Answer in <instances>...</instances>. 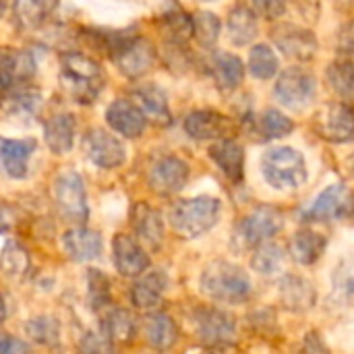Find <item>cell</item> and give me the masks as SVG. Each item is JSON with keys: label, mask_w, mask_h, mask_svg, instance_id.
I'll return each mask as SVG.
<instances>
[{"label": "cell", "mask_w": 354, "mask_h": 354, "mask_svg": "<svg viewBox=\"0 0 354 354\" xmlns=\"http://www.w3.org/2000/svg\"><path fill=\"white\" fill-rule=\"evenodd\" d=\"M60 85L71 100L87 106L100 97L106 85V75L104 68L87 54L66 52L60 56Z\"/></svg>", "instance_id": "cell-1"}, {"label": "cell", "mask_w": 354, "mask_h": 354, "mask_svg": "<svg viewBox=\"0 0 354 354\" xmlns=\"http://www.w3.org/2000/svg\"><path fill=\"white\" fill-rule=\"evenodd\" d=\"M201 292L222 305H241L251 297V278L230 261H212L199 278Z\"/></svg>", "instance_id": "cell-2"}, {"label": "cell", "mask_w": 354, "mask_h": 354, "mask_svg": "<svg viewBox=\"0 0 354 354\" xmlns=\"http://www.w3.org/2000/svg\"><path fill=\"white\" fill-rule=\"evenodd\" d=\"M261 174L276 191H297L309 178L305 156L288 145L272 147L261 158Z\"/></svg>", "instance_id": "cell-3"}, {"label": "cell", "mask_w": 354, "mask_h": 354, "mask_svg": "<svg viewBox=\"0 0 354 354\" xmlns=\"http://www.w3.org/2000/svg\"><path fill=\"white\" fill-rule=\"evenodd\" d=\"M222 216V203L216 197L199 195L176 201L170 209V226L183 239H197L209 232Z\"/></svg>", "instance_id": "cell-4"}, {"label": "cell", "mask_w": 354, "mask_h": 354, "mask_svg": "<svg viewBox=\"0 0 354 354\" xmlns=\"http://www.w3.org/2000/svg\"><path fill=\"white\" fill-rule=\"evenodd\" d=\"M284 228V216L278 207L259 205L251 209L234 230V245L239 249H253L276 236Z\"/></svg>", "instance_id": "cell-5"}, {"label": "cell", "mask_w": 354, "mask_h": 354, "mask_svg": "<svg viewBox=\"0 0 354 354\" xmlns=\"http://www.w3.org/2000/svg\"><path fill=\"white\" fill-rule=\"evenodd\" d=\"M110 58L127 79L135 81L145 73H149V68L153 66L156 48L147 37L127 31L124 37L114 48V52L110 54Z\"/></svg>", "instance_id": "cell-6"}, {"label": "cell", "mask_w": 354, "mask_h": 354, "mask_svg": "<svg viewBox=\"0 0 354 354\" xmlns=\"http://www.w3.org/2000/svg\"><path fill=\"white\" fill-rule=\"evenodd\" d=\"M195 336L209 348L230 346L236 338V324L230 313L218 307H199L191 315Z\"/></svg>", "instance_id": "cell-7"}, {"label": "cell", "mask_w": 354, "mask_h": 354, "mask_svg": "<svg viewBox=\"0 0 354 354\" xmlns=\"http://www.w3.org/2000/svg\"><path fill=\"white\" fill-rule=\"evenodd\" d=\"M54 199L62 220L83 224L89 216L85 183L75 170H62L54 183Z\"/></svg>", "instance_id": "cell-8"}, {"label": "cell", "mask_w": 354, "mask_h": 354, "mask_svg": "<svg viewBox=\"0 0 354 354\" xmlns=\"http://www.w3.org/2000/svg\"><path fill=\"white\" fill-rule=\"evenodd\" d=\"M317 83L311 71L301 68V66H290L286 68L274 87L276 100L288 108V110H303L315 100Z\"/></svg>", "instance_id": "cell-9"}, {"label": "cell", "mask_w": 354, "mask_h": 354, "mask_svg": "<svg viewBox=\"0 0 354 354\" xmlns=\"http://www.w3.org/2000/svg\"><path fill=\"white\" fill-rule=\"evenodd\" d=\"M315 133L330 143H348L354 139V108L346 102H332L313 116Z\"/></svg>", "instance_id": "cell-10"}, {"label": "cell", "mask_w": 354, "mask_h": 354, "mask_svg": "<svg viewBox=\"0 0 354 354\" xmlns=\"http://www.w3.org/2000/svg\"><path fill=\"white\" fill-rule=\"evenodd\" d=\"M83 153L87 156V160L91 164H95L97 168H104V170L120 168L127 160L124 143L116 135H112L104 129L87 131V135L83 137Z\"/></svg>", "instance_id": "cell-11"}, {"label": "cell", "mask_w": 354, "mask_h": 354, "mask_svg": "<svg viewBox=\"0 0 354 354\" xmlns=\"http://www.w3.org/2000/svg\"><path fill=\"white\" fill-rule=\"evenodd\" d=\"M272 39L276 48L299 62H307L317 54V37L307 27L295 23H282L272 29Z\"/></svg>", "instance_id": "cell-12"}, {"label": "cell", "mask_w": 354, "mask_h": 354, "mask_svg": "<svg viewBox=\"0 0 354 354\" xmlns=\"http://www.w3.org/2000/svg\"><path fill=\"white\" fill-rule=\"evenodd\" d=\"M189 174H191V170L185 160H180L176 156H162L149 166L147 183L153 193L168 197V195L178 193L187 185Z\"/></svg>", "instance_id": "cell-13"}, {"label": "cell", "mask_w": 354, "mask_h": 354, "mask_svg": "<svg viewBox=\"0 0 354 354\" xmlns=\"http://www.w3.org/2000/svg\"><path fill=\"white\" fill-rule=\"evenodd\" d=\"M185 131L195 141H222L232 139L236 124L222 112L216 110H195L185 118Z\"/></svg>", "instance_id": "cell-14"}, {"label": "cell", "mask_w": 354, "mask_h": 354, "mask_svg": "<svg viewBox=\"0 0 354 354\" xmlns=\"http://www.w3.org/2000/svg\"><path fill=\"white\" fill-rule=\"evenodd\" d=\"M353 207V195L346 185H330L317 199L303 209L301 218L305 222H330L346 216Z\"/></svg>", "instance_id": "cell-15"}, {"label": "cell", "mask_w": 354, "mask_h": 354, "mask_svg": "<svg viewBox=\"0 0 354 354\" xmlns=\"http://www.w3.org/2000/svg\"><path fill=\"white\" fill-rule=\"evenodd\" d=\"M112 255L116 272L124 278H139L149 270V255L141 243L129 234H116L112 241Z\"/></svg>", "instance_id": "cell-16"}, {"label": "cell", "mask_w": 354, "mask_h": 354, "mask_svg": "<svg viewBox=\"0 0 354 354\" xmlns=\"http://www.w3.org/2000/svg\"><path fill=\"white\" fill-rule=\"evenodd\" d=\"M35 73V58L29 52H17L8 46L0 48V97L19 81H27Z\"/></svg>", "instance_id": "cell-17"}, {"label": "cell", "mask_w": 354, "mask_h": 354, "mask_svg": "<svg viewBox=\"0 0 354 354\" xmlns=\"http://www.w3.org/2000/svg\"><path fill=\"white\" fill-rule=\"evenodd\" d=\"M133 104L141 110L145 120H149L156 127H168L172 122L166 91L153 83L135 87L133 89Z\"/></svg>", "instance_id": "cell-18"}, {"label": "cell", "mask_w": 354, "mask_h": 354, "mask_svg": "<svg viewBox=\"0 0 354 354\" xmlns=\"http://www.w3.org/2000/svg\"><path fill=\"white\" fill-rule=\"evenodd\" d=\"M168 290V276L164 270H151V272H143L135 284L131 286V303L137 309H156L162 301L164 295Z\"/></svg>", "instance_id": "cell-19"}, {"label": "cell", "mask_w": 354, "mask_h": 354, "mask_svg": "<svg viewBox=\"0 0 354 354\" xmlns=\"http://www.w3.org/2000/svg\"><path fill=\"white\" fill-rule=\"evenodd\" d=\"M106 122L110 124L112 131H116L127 139L141 137L147 124L141 110L129 100H114L106 110Z\"/></svg>", "instance_id": "cell-20"}, {"label": "cell", "mask_w": 354, "mask_h": 354, "mask_svg": "<svg viewBox=\"0 0 354 354\" xmlns=\"http://www.w3.org/2000/svg\"><path fill=\"white\" fill-rule=\"evenodd\" d=\"M131 224L137 234V241L147 249H160L164 243V222L160 212L149 207L147 203H135L131 212Z\"/></svg>", "instance_id": "cell-21"}, {"label": "cell", "mask_w": 354, "mask_h": 354, "mask_svg": "<svg viewBox=\"0 0 354 354\" xmlns=\"http://www.w3.org/2000/svg\"><path fill=\"white\" fill-rule=\"evenodd\" d=\"M102 247L104 245H102L100 232L83 228V226L71 228V230H66L62 234V249H64V253L73 261H79V263L97 259L102 255Z\"/></svg>", "instance_id": "cell-22"}, {"label": "cell", "mask_w": 354, "mask_h": 354, "mask_svg": "<svg viewBox=\"0 0 354 354\" xmlns=\"http://www.w3.org/2000/svg\"><path fill=\"white\" fill-rule=\"evenodd\" d=\"M35 139H0V164L10 178H25L29 170V158L35 151Z\"/></svg>", "instance_id": "cell-23"}, {"label": "cell", "mask_w": 354, "mask_h": 354, "mask_svg": "<svg viewBox=\"0 0 354 354\" xmlns=\"http://www.w3.org/2000/svg\"><path fill=\"white\" fill-rule=\"evenodd\" d=\"M209 158L230 183H241L245 174V149L234 139L216 141L209 147Z\"/></svg>", "instance_id": "cell-24"}, {"label": "cell", "mask_w": 354, "mask_h": 354, "mask_svg": "<svg viewBox=\"0 0 354 354\" xmlns=\"http://www.w3.org/2000/svg\"><path fill=\"white\" fill-rule=\"evenodd\" d=\"M75 129H77V120L71 112L54 114L44 127V139L48 149L56 156L68 153L75 143Z\"/></svg>", "instance_id": "cell-25"}, {"label": "cell", "mask_w": 354, "mask_h": 354, "mask_svg": "<svg viewBox=\"0 0 354 354\" xmlns=\"http://www.w3.org/2000/svg\"><path fill=\"white\" fill-rule=\"evenodd\" d=\"M326 247H328V239L322 232H317L313 228H301V230H297L292 234L288 251H290V257L297 263L313 266L315 261H319Z\"/></svg>", "instance_id": "cell-26"}, {"label": "cell", "mask_w": 354, "mask_h": 354, "mask_svg": "<svg viewBox=\"0 0 354 354\" xmlns=\"http://www.w3.org/2000/svg\"><path fill=\"white\" fill-rule=\"evenodd\" d=\"M60 0H15V23L23 31L39 29L58 8Z\"/></svg>", "instance_id": "cell-27"}, {"label": "cell", "mask_w": 354, "mask_h": 354, "mask_svg": "<svg viewBox=\"0 0 354 354\" xmlns=\"http://www.w3.org/2000/svg\"><path fill=\"white\" fill-rule=\"evenodd\" d=\"M145 342L156 351H170L178 340V328L166 313H151L143 319Z\"/></svg>", "instance_id": "cell-28"}, {"label": "cell", "mask_w": 354, "mask_h": 354, "mask_svg": "<svg viewBox=\"0 0 354 354\" xmlns=\"http://www.w3.org/2000/svg\"><path fill=\"white\" fill-rule=\"evenodd\" d=\"M315 288L301 276H284L280 282V301L290 311H307L315 305Z\"/></svg>", "instance_id": "cell-29"}, {"label": "cell", "mask_w": 354, "mask_h": 354, "mask_svg": "<svg viewBox=\"0 0 354 354\" xmlns=\"http://www.w3.org/2000/svg\"><path fill=\"white\" fill-rule=\"evenodd\" d=\"M259 25H257V17L249 6H234L228 12V21H226V33L228 39L234 46H247L257 37Z\"/></svg>", "instance_id": "cell-30"}, {"label": "cell", "mask_w": 354, "mask_h": 354, "mask_svg": "<svg viewBox=\"0 0 354 354\" xmlns=\"http://www.w3.org/2000/svg\"><path fill=\"white\" fill-rule=\"evenodd\" d=\"M212 75L220 91H234L245 77V64L236 54L220 52L212 62Z\"/></svg>", "instance_id": "cell-31"}, {"label": "cell", "mask_w": 354, "mask_h": 354, "mask_svg": "<svg viewBox=\"0 0 354 354\" xmlns=\"http://www.w3.org/2000/svg\"><path fill=\"white\" fill-rule=\"evenodd\" d=\"M160 31L172 46H185L193 37V17L187 15L180 6L166 8V12L160 15Z\"/></svg>", "instance_id": "cell-32"}, {"label": "cell", "mask_w": 354, "mask_h": 354, "mask_svg": "<svg viewBox=\"0 0 354 354\" xmlns=\"http://www.w3.org/2000/svg\"><path fill=\"white\" fill-rule=\"evenodd\" d=\"M102 332L112 344H131L137 332V319L127 309H110L102 322Z\"/></svg>", "instance_id": "cell-33"}, {"label": "cell", "mask_w": 354, "mask_h": 354, "mask_svg": "<svg viewBox=\"0 0 354 354\" xmlns=\"http://www.w3.org/2000/svg\"><path fill=\"white\" fill-rule=\"evenodd\" d=\"M0 100H2V108L15 116H33L41 106L39 91L29 85H19L17 89L6 91Z\"/></svg>", "instance_id": "cell-34"}, {"label": "cell", "mask_w": 354, "mask_h": 354, "mask_svg": "<svg viewBox=\"0 0 354 354\" xmlns=\"http://www.w3.org/2000/svg\"><path fill=\"white\" fill-rule=\"evenodd\" d=\"M326 79L330 89L342 100V102H351L354 100V64L353 60L340 58L334 60L328 71H326Z\"/></svg>", "instance_id": "cell-35"}, {"label": "cell", "mask_w": 354, "mask_h": 354, "mask_svg": "<svg viewBox=\"0 0 354 354\" xmlns=\"http://www.w3.org/2000/svg\"><path fill=\"white\" fill-rule=\"evenodd\" d=\"M295 131V122L282 114L280 110L268 108L259 114V118L255 120V133L261 137V141H270V139H282L286 135H290Z\"/></svg>", "instance_id": "cell-36"}, {"label": "cell", "mask_w": 354, "mask_h": 354, "mask_svg": "<svg viewBox=\"0 0 354 354\" xmlns=\"http://www.w3.org/2000/svg\"><path fill=\"white\" fill-rule=\"evenodd\" d=\"M284 261H286V253L278 243H263V245L255 247L251 266L261 276H274L284 268Z\"/></svg>", "instance_id": "cell-37"}, {"label": "cell", "mask_w": 354, "mask_h": 354, "mask_svg": "<svg viewBox=\"0 0 354 354\" xmlns=\"http://www.w3.org/2000/svg\"><path fill=\"white\" fill-rule=\"evenodd\" d=\"M278 68H280V60H278V54L274 52V48H270L268 44H257L251 48L249 71L253 77L268 81L278 73Z\"/></svg>", "instance_id": "cell-38"}, {"label": "cell", "mask_w": 354, "mask_h": 354, "mask_svg": "<svg viewBox=\"0 0 354 354\" xmlns=\"http://www.w3.org/2000/svg\"><path fill=\"white\" fill-rule=\"evenodd\" d=\"M27 336L41 346H58L60 344V324L50 315H37L25 326Z\"/></svg>", "instance_id": "cell-39"}, {"label": "cell", "mask_w": 354, "mask_h": 354, "mask_svg": "<svg viewBox=\"0 0 354 354\" xmlns=\"http://www.w3.org/2000/svg\"><path fill=\"white\" fill-rule=\"evenodd\" d=\"M0 268H2V272L8 278L21 280L27 274V270H29V255H27V251L21 245L12 243V241L6 243L2 253H0Z\"/></svg>", "instance_id": "cell-40"}, {"label": "cell", "mask_w": 354, "mask_h": 354, "mask_svg": "<svg viewBox=\"0 0 354 354\" xmlns=\"http://www.w3.org/2000/svg\"><path fill=\"white\" fill-rule=\"evenodd\" d=\"M87 299L93 311H102L112 303V290H110V280L104 272L100 270H89L87 272Z\"/></svg>", "instance_id": "cell-41"}, {"label": "cell", "mask_w": 354, "mask_h": 354, "mask_svg": "<svg viewBox=\"0 0 354 354\" xmlns=\"http://www.w3.org/2000/svg\"><path fill=\"white\" fill-rule=\"evenodd\" d=\"M220 29H222V23L214 12L201 10L193 17V37H197V41L205 48L218 41Z\"/></svg>", "instance_id": "cell-42"}, {"label": "cell", "mask_w": 354, "mask_h": 354, "mask_svg": "<svg viewBox=\"0 0 354 354\" xmlns=\"http://www.w3.org/2000/svg\"><path fill=\"white\" fill-rule=\"evenodd\" d=\"M79 354H114V344L102 330H91L81 336Z\"/></svg>", "instance_id": "cell-43"}, {"label": "cell", "mask_w": 354, "mask_h": 354, "mask_svg": "<svg viewBox=\"0 0 354 354\" xmlns=\"http://www.w3.org/2000/svg\"><path fill=\"white\" fill-rule=\"evenodd\" d=\"M251 2V10L263 19H280L286 10V4L284 0H249Z\"/></svg>", "instance_id": "cell-44"}, {"label": "cell", "mask_w": 354, "mask_h": 354, "mask_svg": "<svg viewBox=\"0 0 354 354\" xmlns=\"http://www.w3.org/2000/svg\"><path fill=\"white\" fill-rule=\"evenodd\" d=\"M0 354H31V348L10 334H0Z\"/></svg>", "instance_id": "cell-45"}, {"label": "cell", "mask_w": 354, "mask_h": 354, "mask_svg": "<svg viewBox=\"0 0 354 354\" xmlns=\"http://www.w3.org/2000/svg\"><path fill=\"white\" fill-rule=\"evenodd\" d=\"M301 354H330V351H328L326 342L319 338V334L311 332V334H307L305 340H303Z\"/></svg>", "instance_id": "cell-46"}, {"label": "cell", "mask_w": 354, "mask_h": 354, "mask_svg": "<svg viewBox=\"0 0 354 354\" xmlns=\"http://www.w3.org/2000/svg\"><path fill=\"white\" fill-rule=\"evenodd\" d=\"M344 290H346V297H348V301H351V303L354 305V280H351V282L346 284V288H344Z\"/></svg>", "instance_id": "cell-47"}, {"label": "cell", "mask_w": 354, "mask_h": 354, "mask_svg": "<svg viewBox=\"0 0 354 354\" xmlns=\"http://www.w3.org/2000/svg\"><path fill=\"white\" fill-rule=\"evenodd\" d=\"M228 348H230V346H218V348H212V351H207L205 354H230L228 353Z\"/></svg>", "instance_id": "cell-48"}, {"label": "cell", "mask_w": 354, "mask_h": 354, "mask_svg": "<svg viewBox=\"0 0 354 354\" xmlns=\"http://www.w3.org/2000/svg\"><path fill=\"white\" fill-rule=\"evenodd\" d=\"M4 322V301H2V297H0V324Z\"/></svg>", "instance_id": "cell-49"}, {"label": "cell", "mask_w": 354, "mask_h": 354, "mask_svg": "<svg viewBox=\"0 0 354 354\" xmlns=\"http://www.w3.org/2000/svg\"><path fill=\"white\" fill-rule=\"evenodd\" d=\"M348 168H351V172H353V176H354V153L351 156V160H348Z\"/></svg>", "instance_id": "cell-50"}, {"label": "cell", "mask_w": 354, "mask_h": 354, "mask_svg": "<svg viewBox=\"0 0 354 354\" xmlns=\"http://www.w3.org/2000/svg\"><path fill=\"white\" fill-rule=\"evenodd\" d=\"M4 8H6V0H0V17L4 15Z\"/></svg>", "instance_id": "cell-51"}]
</instances>
